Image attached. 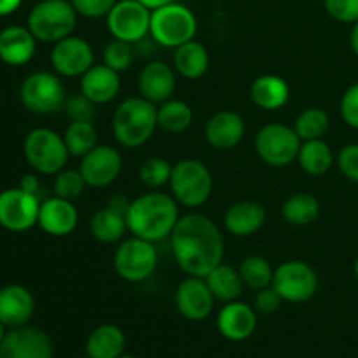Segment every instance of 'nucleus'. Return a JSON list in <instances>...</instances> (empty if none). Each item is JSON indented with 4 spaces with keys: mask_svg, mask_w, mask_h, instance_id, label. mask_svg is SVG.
<instances>
[{
    "mask_svg": "<svg viewBox=\"0 0 358 358\" xmlns=\"http://www.w3.org/2000/svg\"><path fill=\"white\" fill-rule=\"evenodd\" d=\"M170 240L175 262L187 276L205 278L224 259L222 231L203 213L182 215Z\"/></svg>",
    "mask_w": 358,
    "mask_h": 358,
    "instance_id": "1",
    "label": "nucleus"
},
{
    "mask_svg": "<svg viewBox=\"0 0 358 358\" xmlns=\"http://www.w3.org/2000/svg\"><path fill=\"white\" fill-rule=\"evenodd\" d=\"M178 219L180 212L177 199L166 192L152 191L129 203L126 226L133 236L156 243L171 236Z\"/></svg>",
    "mask_w": 358,
    "mask_h": 358,
    "instance_id": "2",
    "label": "nucleus"
},
{
    "mask_svg": "<svg viewBox=\"0 0 358 358\" xmlns=\"http://www.w3.org/2000/svg\"><path fill=\"white\" fill-rule=\"evenodd\" d=\"M157 128V107L143 96L126 98L112 115V133L119 145L138 149L152 138Z\"/></svg>",
    "mask_w": 358,
    "mask_h": 358,
    "instance_id": "3",
    "label": "nucleus"
},
{
    "mask_svg": "<svg viewBox=\"0 0 358 358\" xmlns=\"http://www.w3.org/2000/svg\"><path fill=\"white\" fill-rule=\"evenodd\" d=\"M77 16L70 0H42L28 14L27 27L38 42L56 44L73 34Z\"/></svg>",
    "mask_w": 358,
    "mask_h": 358,
    "instance_id": "4",
    "label": "nucleus"
},
{
    "mask_svg": "<svg viewBox=\"0 0 358 358\" xmlns=\"http://www.w3.org/2000/svg\"><path fill=\"white\" fill-rule=\"evenodd\" d=\"M198 31V20L187 6L178 2L166 3L150 14L149 35L163 48L177 49L178 45L192 41Z\"/></svg>",
    "mask_w": 358,
    "mask_h": 358,
    "instance_id": "5",
    "label": "nucleus"
},
{
    "mask_svg": "<svg viewBox=\"0 0 358 358\" xmlns=\"http://www.w3.org/2000/svg\"><path fill=\"white\" fill-rule=\"evenodd\" d=\"M24 159L38 175H56L69 163V147L65 138L51 128H35L24 136Z\"/></svg>",
    "mask_w": 358,
    "mask_h": 358,
    "instance_id": "6",
    "label": "nucleus"
},
{
    "mask_svg": "<svg viewBox=\"0 0 358 358\" xmlns=\"http://www.w3.org/2000/svg\"><path fill=\"white\" fill-rule=\"evenodd\" d=\"M168 185L178 205L199 208L212 196L213 178L208 166L199 159H182L173 164Z\"/></svg>",
    "mask_w": 358,
    "mask_h": 358,
    "instance_id": "7",
    "label": "nucleus"
},
{
    "mask_svg": "<svg viewBox=\"0 0 358 358\" xmlns=\"http://www.w3.org/2000/svg\"><path fill=\"white\" fill-rule=\"evenodd\" d=\"M66 96L69 94L58 73L48 70L30 73L20 87V100L23 107L28 112L41 115L62 112Z\"/></svg>",
    "mask_w": 358,
    "mask_h": 358,
    "instance_id": "8",
    "label": "nucleus"
},
{
    "mask_svg": "<svg viewBox=\"0 0 358 358\" xmlns=\"http://www.w3.org/2000/svg\"><path fill=\"white\" fill-rule=\"evenodd\" d=\"M303 140L292 126L271 122L262 126L254 140V147L261 161L268 166L285 168L297 159Z\"/></svg>",
    "mask_w": 358,
    "mask_h": 358,
    "instance_id": "9",
    "label": "nucleus"
},
{
    "mask_svg": "<svg viewBox=\"0 0 358 358\" xmlns=\"http://www.w3.org/2000/svg\"><path fill=\"white\" fill-rule=\"evenodd\" d=\"M157 268V250L154 243L142 238L121 241L114 254V269L117 276L129 283H142L154 275Z\"/></svg>",
    "mask_w": 358,
    "mask_h": 358,
    "instance_id": "10",
    "label": "nucleus"
},
{
    "mask_svg": "<svg viewBox=\"0 0 358 358\" xmlns=\"http://www.w3.org/2000/svg\"><path fill=\"white\" fill-rule=\"evenodd\" d=\"M271 287L283 303L301 304L318 292L317 271L303 261H285L275 269Z\"/></svg>",
    "mask_w": 358,
    "mask_h": 358,
    "instance_id": "11",
    "label": "nucleus"
},
{
    "mask_svg": "<svg viewBox=\"0 0 358 358\" xmlns=\"http://www.w3.org/2000/svg\"><path fill=\"white\" fill-rule=\"evenodd\" d=\"M152 10L138 0H117L107 16V28L117 41L136 44L150 31Z\"/></svg>",
    "mask_w": 358,
    "mask_h": 358,
    "instance_id": "12",
    "label": "nucleus"
},
{
    "mask_svg": "<svg viewBox=\"0 0 358 358\" xmlns=\"http://www.w3.org/2000/svg\"><path fill=\"white\" fill-rule=\"evenodd\" d=\"M41 199L21 187L3 189L0 192V226L10 233H24L37 226Z\"/></svg>",
    "mask_w": 358,
    "mask_h": 358,
    "instance_id": "13",
    "label": "nucleus"
},
{
    "mask_svg": "<svg viewBox=\"0 0 358 358\" xmlns=\"http://www.w3.org/2000/svg\"><path fill=\"white\" fill-rule=\"evenodd\" d=\"M51 65L62 77H83L94 65V51L86 38L69 35L52 44Z\"/></svg>",
    "mask_w": 358,
    "mask_h": 358,
    "instance_id": "14",
    "label": "nucleus"
},
{
    "mask_svg": "<svg viewBox=\"0 0 358 358\" xmlns=\"http://www.w3.org/2000/svg\"><path fill=\"white\" fill-rule=\"evenodd\" d=\"M0 358H55V346L44 331L21 325L6 332Z\"/></svg>",
    "mask_w": 358,
    "mask_h": 358,
    "instance_id": "15",
    "label": "nucleus"
},
{
    "mask_svg": "<svg viewBox=\"0 0 358 358\" xmlns=\"http://www.w3.org/2000/svg\"><path fill=\"white\" fill-rule=\"evenodd\" d=\"M79 171L90 187H108L117 180L122 171L121 152L112 145H96L83 156Z\"/></svg>",
    "mask_w": 358,
    "mask_h": 358,
    "instance_id": "16",
    "label": "nucleus"
},
{
    "mask_svg": "<svg viewBox=\"0 0 358 358\" xmlns=\"http://www.w3.org/2000/svg\"><path fill=\"white\" fill-rule=\"evenodd\" d=\"M175 306L178 313L191 322H201L212 315L215 297L206 285L205 278L187 276L175 292Z\"/></svg>",
    "mask_w": 358,
    "mask_h": 358,
    "instance_id": "17",
    "label": "nucleus"
},
{
    "mask_svg": "<svg viewBox=\"0 0 358 358\" xmlns=\"http://www.w3.org/2000/svg\"><path fill=\"white\" fill-rule=\"evenodd\" d=\"M177 87L175 69L161 59H152L142 69L138 77L140 96L149 100L150 103L161 105L170 100Z\"/></svg>",
    "mask_w": 358,
    "mask_h": 358,
    "instance_id": "18",
    "label": "nucleus"
},
{
    "mask_svg": "<svg viewBox=\"0 0 358 358\" xmlns=\"http://www.w3.org/2000/svg\"><path fill=\"white\" fill-rule=\"evenodd\" d=\"M77 224H79V212L73 201L52 196L41 203L37 226L49 236H69L76 231Z\"/></svg>",
    "mask_w": 358,
    "mask_h": 358,
    "instance_id": "19",
    "label": "nucleus"
},
{
    "mask_svg": "<svg viewBox=\"0 0 358 358\" xmlns=\"http://www.w3.org/2000/svg\"><path fill=\"white\" fill-rule=\"evenodd\" d=\"M217 329L227 341L240 343L250 338L257 329L255 308L241 301H231L217 315Z\"/></svg>",
    "mask_w": 358,
    "mask_h": 358,
    "instance_id": "20",
    "label": "nucleus"
},
{
    "mask_svg": "<svg viewBox=\"0 0 358 358\" xmlns=\"http://www.w3.org/2000/svg\"><path fill=\"white\" fill-rule=\"evenodd\" d=\"M247 133L245 119L238 112L220 110L208 119L205 126V138L213 149L229 150L240 145Z\"/></svg>",
    "mask_w": 358,
    "mask_h": 358,
    "instance_id": "21",
    "label": "nucleus"
},
{
    "mask_svg": "<svg viewBox=\"0 0 358 358\" xmlns=\"http://www.w3.org/2000/svg\"><path fill=\"white\" fill-rule=\"evenodd\" d=\"M35 299L23 285H7L0 289V322L6 327L16 329L27 325L34 317Z\"/></svg>",
    "mask_w": 358,
    "mask_h": 358,
    "instance_id": "22",
    "label": "nucleus"
},
{
    "mask_svg": "<svg viewBox=\"0 0 358 358\" xmlns=\"http://www.w3.org/2000/svg\"><path fill=\"white\" fill-rule=\"evenodd\" d=\"M37 42L28 27H6L0 31V59L9 66L27 65L35 56Z\"/></svg>",
    "mask_w": 358,
    "mask_h": 358,
    "instance_id": "23",
    "label": "nucleus"
},
{
    "mask_svg": "<svg viewBox=\"0 0 358 358\" xmlns=\"http://www.w3.org/2000/svg\"><path fill=\"white\" fill-rule=\"evenodd\" d=\"M121 73L112 70L105 63H94L83 77H80V91L96 105H107L115 100L121 91Z\"/></svg>",
    "mask_w": 358,
    "mask_h": 358,
    "instance_id": "24",
    "label": "nucleus"
},
{
    "mask_svg": "<svg viewBox=\"0 0 358 358\" xmlns=\"http://www.w3.org/2000/svg\"><path fill=\"white\" fill-rule=\"evenodd\" d=\"M266 208L254 199H243L227 208L224 215V227L236 238H248L261 231L266 222Z\"/></svg>",
    "mask_w": 358,
    "mask_h": 358,
    "instance_id": "25",
    "label": "nucleus"
},
{
    "mask_svg": "<svg viewBox=\"0 0 358 358\" xmlns=\"http://www.w3.org/2000/svg\"><path fill=\"white\" fill-rule=\"evenodd\" d=\"M250 98L262 110L275 112L285 107L290 100V86L283 77L266 73L257 77L250 86Z\"/></svg>",
    "mask_w": 358,
    "mask_h": 358,
    "instance_id": "26",
    "label": "nucleus"
},
{
    "mask_svg": "<svg viewBox=\"0 0 358 358\" xmlns=\"http://www.w3.org/2000/svg\"><path fill=\"white\" fill-rule=\"evenodd\" d=\"M210 66L208 49L198 41H189L178 45L173 52V69L180 77L189 80L201 79Z\"/></svg>",
    "mask_w": 358,
    "mask_h": 358,
    "instance_id": "27",
    "label": "nucleus"
},
{
    "mask_svg": "<svg viewBox=\"0 0 358 358\" xmlns=\"http://www.w3.org/2000/svg\"><path fill=\"white\" fill-rule=\"evenodd\" d=\"M124 332L114 324H103L96 327L86 341V352L90 358H119L124 355Z\"/></svg>",
    "mask_w": 358,
    "mask_h": 358,
    "instance_id": "28",
    "label": "nucleus"
},
{
    "mask_svg": "<svg viewBox=\"0 0 358 358\" xmlns=\"http://www.w3.org/2000/svg\"><path fill=\"white\" fill-rule=\"evenodd\" d=\"M205 282L208 285V289L212 290L215 301H222V303L238 301V297L243 294L245 289V283L241 280L240 271L234 269L233 266L224 264V262L215 266L205 276Z\"/></svg>",
    "mask_w": 358,
    "mask_h": 358,
    "instance_id": "29",
    "label": "nucleus"
},
{
    "mask_svg": "<svg viewBox=\"0 0 358 358\" xmlns=\"http://www.w3.org/2000/svg\"><path fill=\"white\" fill-rule=\"evenodd\" d=\"M334 152L324 138L308 140L301 143L297 163L310 177H322L334 166Z\"/></svg>",
    "mask_w": 358,
    "mask_h": 358,
    "instance_id": "30",
    "label": "nucleus"
},
{
    "mask_svg": "<svg viewBox=\"0 0 358 358\" xmlns=\"http://www.w3.org/2000/svg\"><path fill=\"white\" fill-rule=\"evenodd\" d=\"M126 231H128L126 217L110 210L107 205L103 208L96 210L90 219L91 236L100 241V243H115V241H121Z\"/></svg>",
    "mask_w": 358,
    "mask_h": 358,
    "instance_id": "31",
    "label": "nucleus"
},
{
    "mask_svg": "<svg viewBox=\"0 0 358 358\" xmlns=\"http://www.w3.org/2000/svg\"><path fill=\"white\" fill-rule=\"evenodd\" d=\"M320 201L310 192H296L282 205V217L292 226H310L320 215Z\"/></svg>",
    "mask_w": 358,
    "mask_h": 358,
    "instance_id": "32",
    "label": "nucleus"
},
{
    "mask_svg": "<svg viewBox=\"0 0 358 358\" xmlns=\"http://www.w3.org/2000/svg\"><path fill=\"white\" fill-rule=\"evenodd\" d=\"M194 112L184 100L170 98L157 107V128L168 133H182L192 124Z\"/></svg>",
    "mask_w": 358,
    "mask_h": 358,
    "instance_id": "33",
    "label": "nucleus"
},
{
    "mask_svg": "<svg viewBox=\"0 0 358 358\" xmlns=\"http://www.w3.org/2000/svg\"><path fill=\"white\" fill-rule=\"evenodd\" d=\"M70 156L83 157L98 145V129L93 122H70L63 133Z\"/></svg>",
    "mask_w": 358,
    "mask_h": 358,
    "instance_id": "34",
    "label": "nucleus"
},
{
    "mask_svg": "<svg viewBox=\"0 0 358 358\" xmlns=\"http://www.w3.org/2000/svg\"><path fill=\"white\" fill-rule=\"evenodd\" d=\"M238 271H240L245 287L252 290H261L269 287L273 282V275H275V269L271 268L268 259L261 257V255H248V257H245Z\"/></svg>",
    "mask_w": 358,
    "mask_h": 358,
    "instance_id": "35",
    "label": "nucleus"
},
{
    "mask_svg": "<svg viewBox=\"0 0 358 358\" xmlns=\"http://www.w3.org/2000/svg\"><path fill=\"white\" fill-rule=\"evenodd\" d=\"M329 126H331L329 114L318 107L304 108L294 122V129L303 142L322 138L329 131Z\"/></svg>",
    "mask_w": 358,
    "mask_h": 358,
    "instance_id": "36",
    "label": "nucleus"
},
{
    "mask_svg": "<svg viewBox=\"0 0 358 358\" xmlns=\"http://www.w3.org/2000/svg\"><path fill=\"white\" fill-rule=\"evenodd\" d=\"M171 166L163 157H147L138 168V178L150 189H161L163 185L170 184L171 178Z\"/></svg>",
    "mask_w": 358,
    "mask_h": 358,
    "instance_id": "37",
    "label": "nucleus"
},
{
    "mask_svg": "<svg viewBox=\"0 0 358 358\" xmlns=\"http://www.w3.org/2000/svg\"><path fill=\"white\" fill-rule=\"evenodd\" d=\"M87 184L84 180L83 173L79 170H62L59 173L55 175V182H52V191L55 196L69 201H76L77 198L84 194Z\"/></svg>",
    "mask_w": 358,
    "mask_h": 358,
    "instance_id": "38",
    "label": "nucleus"
},
{
    "mask_svg": "<svg viewBox=\"0 0 358 358\" xmlns=\"http://www.w3.org/2000/svg\"><path fill=\"white\" fill-rule=\"evenodd\" d=\"M133 59H135L133 44L114 38V41H110L105 45L103 63L107 66H110L112 70H115V72H126L133 65Z\"/></svg>",
    "mask_w": 358,
    "mask_h": 358,
    "instance_id": "39",
    "label": "nucleus"
},
{
    "mask_svg": "<svg viewBox=\"0 0 358 358\" xmlns=\"http://www.w3.org/2000/svg\"><path fill=\"white\" fill-rule=\"evenodd\" d=\"M63 112L72 122H93L96 115V103H93L83 91H79L66 96Z\"/></svg>",
    "mask_w": 358,
    "mask_h": 358,
    "instance_id": "40",
    "label": "nucleus"
},
{
    "mask_svg": "<svg viewBox=\"0 0 358 358\" xmlns=\"http://www.w3.org/2000/svg\"><path fill=\"white\" fill-rule=\"evenodd\" d=\"M324 7L339 23L355 24L358 21V0H324Z\"/></svg>",
    "mask_w": 358,
    "mask_h": 358,
    "instance_id": "41",
    "label": "nucleus"
},
{
    "mask_svg": "<svg viewBox=\"0 0 358 358\" xmlns=\"http://www.w3.org/2000/svg\"><path fill=\"white\" fill-rule=\"evenodd\" d=\"M117 0H70L72 7L79 16L87 20H98V17H107L112 7Z\"/></svg>",
    "mask_w": 358,
    "mask_h": 358,
    "instance_id": "42",
    "label": "nucleus"
},
{
    "mask_svg": "<svg viewBox=\"0 0 358 358\" xmlns=\"http://www.w3.org/2000/svg\"><path fill=\"white\" fill-rule=\"evenodd\" d=\"M336 164L350 182L358 184V143H348L343 147L336 157Z\"/></svg>",
    "mask_w": 358,
    "mask_h": 358,
    "instance_id": "43",
    "label": "nucleus"
},
{
    "mask_svg": "<svg viewBox=\"0 0 358 358\" xmlns=\"http://www.w3.org/2000/svg\"><path fill=\"white\" fill-rule=\"evenodd\" d=\"M339 112L341 117L350 128L358 129V83L352 84L348 90L343 93L339 101Z\"/></svg>",
    "mask_w": 358,
    "mask_h": 358,
    "instance_id": "44",
    "label": "nucleus"
},
{
    "mask_svg": "<svg viewBox=\"0 0 358 358\" xmlns=\"http://www.w3.org/2000/svg\"><path fill=\"white\" fill-rule=\"evenodd\" d=\"M283 299L280 297V294L273 289L271 285L266 287V289L257 290L255 294V299H254V306L255 311L262 315H273L282 308Z\"/></svg>",
    "mask_w": 358,
    "mask_h": 358,
    "instance_id": "45",
    "label": "nucleus"
},
{
    "mask_svg": "<svg viewBox=\"0 0 358 358\" xmlns=\"http://www.w3.org/2000/svg\"><path fill=\"white\" fill-rule=\"evenodd\" d=\"M17 187H21L23 191L31 192V194L38 196V191H41V180H38L37 175L27 173V175H23V177H21L20 185H17Z\"/></svg>",
    "mask_w": 358,
    "mask_h": 358,
    "instance_id": "46",
    "label": "nucleus"
},
{
    "mask_svg": "<svg viewBox=\"0 0 358 358\" xmlns=\"http://www.w3.org/2000/svg\"><path fill=\"white\" fill-rule=\"evenodd\" d=\"M129 203H131V201H129L128 198H124V196L117 194V196H112V198L108 199L107 206L110 210H114V212L121 213V215L126 217V213H128V208H129Z\"/></svg>",
    "mask_w": 358,
    "mask_h": 358,
    "instance_id": "47",
    "label": "nucleus"
},
{
    "mask_svg": "<svg viewBox=\"0 0 358 358\" xmlns=\"http://www.w3.org/2000/svg\"><path fill=\"white\" fill-rule=\"evenodd\" d=\"M21 3H23V0H0V17L16 13Z\"/></svg>",
    "mask_w": 358,
    "mask_h": 358,
    "instance_id": "48",
    "label": "nucleus"
},
{
    "mask_svg": "<svg viewBox=\"0 0 358 358\" xmlns=\"http://www.w3.org/2000/svg\"><path fill=\"white\" fill-rule=\"evenodd\" d=\"M350 45H352V51L355 52V56L358 58V21L353 24L352 34H350Z\"/></svg>",
    "mask_w": 358,
    "mask_h": 358,
    "instance_id": "49",
    "label": "nucleus"
},
{
    "mask_svg": "<svg viewBox=\"0 0 358 358\" xmlns=\"http://www.w3.org/2000/svg\"><path fill=\"white\" fill-rule=\"evenodd\" d=\"M138 2H142L143 6L149 7L150 10H154V9H157V7H161V6H166V3L177 2V0H138Z\"/></svg>",
    "mask_w": 358,
    "mask_h": 358,
    "instance_id": "50",
    "label": "nucleus"
},
{
    "mask_svg": "<svg viewBox=\"0 0 358 358\" xmlns=\"http://www.w3.org/2000/svg\"><path fill=\"white\" fill-rule=\"evenodd\" d=\"M3 338H6V325H3L2 322H0V345H2Z\"/></svg>",
    "mask_w": 358,
    "mask_h": 358,
    "instance_id": "51",
    "label": "nucleus"
},
{
    "mask_svg": "<svg viewBox=\"0 0 358 358\" xmlns=\"http://www.w3.org/2000/svg\"><path fill=\"white\" fill-rule=\"evenodd\" d=\"M353 271H355V276H357V280H358V257H357V261H355V266H353Z\"/></svg>",
    "mask_w": 358,
    "mask_h": 358,
    "instance_id": "52",
    "label": "nucleus"
},
{
    "mask_svg": "<svg viewBox=\"0 0 358 358\" xmlns=\"http://www.w3.org/2000/svg\"><path fill=\"white\" fill-rule=\"evenodd\" d=\"M119 358H136V357H131V355H126V353H124V355H121V357H119Z\"/></svg>",
    "mask_w": 358,
    "mask_h": 358,
    "instance_id": "53",
    "label": "nucleus"
},
{
    "mask_svg": "<svg viewBox=\"0 0 358 358\" xmlns=\"http://www.w3.org/2000/svg\"><path fill=\"white\" fill-rule=\"evenodd\" d=\"M80 358H90V357H80Z\"/></svg>",
    "mask_w": 358,
    "mask_h": 358,
    "instance_id": "54",
    "label": "nucleus"
}]
</instances>
